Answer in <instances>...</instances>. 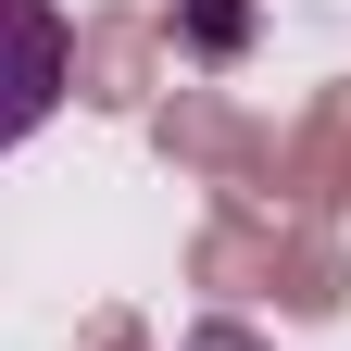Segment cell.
I'll use <instances>...</instances> for the list:
<instances>
[{"label": "cell", "mask_w": 351, "mask_h": 351, "mask_svg": "<svg viewBox=\"0 0 351 351\" xmlns=\"http://www.w3.org/2000/svg\"><path fill=\"white\" fill-rule=\"evenodd\" d=\"M63 88H75L63 0H0V151H25L38 125L63 113Z\"/></svg>", "instance_id": "6da1fadb"}, {"label": "cell", "mask_w": 351, "mask_h": 351, "mask_svg": "<svg viewBox=\"0 0 351 351\" xmlns=\"http://www.w3.org/2000/svg\"><path fill=\"white\" fill-rule=\"evenodd\" d=\"M176 25H189V51H201V63H226L239 38H251V0H176Z\"/></svg>", "instance_id": "7a4b0ae2"}, {"label": "cell", "mask_w": 351, "mask_h": 351, "mask_svg": "<svg viewBox=\"0 0 351 351\" xmlns=\"http://www.w3.org/2000/svg\"><path fill=\"white\" fill-rule=\"evenodd\" d=\"M176 351H276V339H251L239 314H213V326H189V339H176Z\"/></svg>", "instance_id": "3957f363"}]
</instances>
